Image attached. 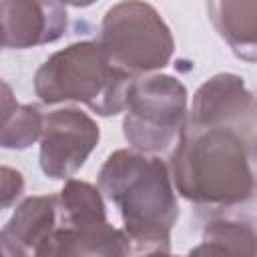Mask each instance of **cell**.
<instances>
[{
  "label": "cell",
  "instance_id": "1",
  "mask_svg": "<svg viewBox=\"0 0 257 257\" xmlns=\"http://www.w3.org/2000/svg\"><path fill=\"white\" fill-rule=\"evenodd\" d=\"M169 169L177 193L203 209L231 211L257 195L249 135L237 128H203L187 120Z\"/></svg>",
  "mask_w": 257,
  "mask_h": 257
},
{
  "label": "cell",
  "instance_id": "2",
  "mask_svg": "<svg viewBox=\"0 0 257 257\" xmlns=\"http://www.w3.org/2000/svg\"><path fill=\"white\" fill-rule=\"evenodd\" d=\"M98 189L118 207L133 255L171 253L179 203L165 161L135 149H118L100 167Z\"/></svg>",
  "mask_w": 257,
  "mask_h": 257
},
{
  "label": "cell",
  "instance_id": "3",
  "mask_svg": "<svg viewBox=\"0 0 257 257\" xmlns=\"http://www.w3.org/2000/svg\"><path fill=\"white\" fill-rule=\"evenodd\" d=\"M133 74L114 66L100 42H74L40 64L34 92L44 104L82 102L100 116L118 114L126 106Z\"/></svg>",
  "mask_w": 257,
  "mask_h": 257
},
{
  "label": "cell",
  "instance_id": "4",
  "mask_svg": "<svg viewBox=\"0 0 257 257\" xmlns=\"http://www.w3.org/2000/svg\"><path fill=\"white\" fill-rule=\"evenodd\" d=\"M187 88L175 76L133 78L122 118V135L131 149L147 155L171 149L187 124Z\"/></svg>",
  "mask_w": 257,
  "mask_h": 257
},
{
  "label": "cell",
  "instance_id": "5",
  "mask_svg": "<svg viewBox=\"0 0 257 257\" xmlns=\"http://www.w3.org/2000/svg\"><path fill=\"white\" fill-rule=\"evenodd\" d=\"M98 42L110 62L128 74H147L167 66L175 50L171 28L145 0H120L108 8Z\"/></svg>",
  "mask_w": 257,
  "mask_h": 257
},
{
  "label": "cell",
  "instance_id": "6",
  "mask_svg": "<svg viewBox=\"0 0 257 257\" xmlns=\"http://www.w3.org/2000/svg\"><path fill=\"white\" fill-rule=\"evenodd\" d=\"M98 124L80 108L64 106L44 114L40 169L50 179H70L98 145Z\"/></svg>",
  "mask_w": 257,
  "mask_h": 257
},
{
  "label": "cell",
  "instance_id": "7",
  "mask_svg": "<svg viewBox=\"0 0 257 257\" xmlns=\"http://www.w3.org/2000/svg\"><path fill=\"white\" fill-rule=\"evenodd\" d=\"M187 120L203 128L225 126L249 133L257 122V98L241 76L221 72L197 88Z\"/></svg>",
  "mask_w": 257,
  "mask_h": 257
},
{
  "label": "cell",
  "instance_id": "8",
  "mask_svg": "<svg viewBox=\"0 0 257 257\" xmlns=\"http://www.w3.org/2000/svg\"><path fill=\"white\" fill-rule=\"evenodd\" d=\"M68 28L62 0H2L4 48H32L56 42Z\"/></svg>",
  "mask_w": 257,
  "mask_h": 257
},
{
  "label": "cell",
  "instance_id": "9",
  "mask_svg": "<svg viewBox=\"0 0 257 257\" xmlns=\"http://www.w3.org/2000/svg\"><path fill=\"white\" fill-rule=\"evenodd\" d=\"M60 225L58 195H34L26 197L4 225L0 233V249L6 257L36 255L42 243Z\"/></svg>",
  "mask_w": 257,
  "mask_h": 257
},
{
  "label": "cell",
  "instance_id": "10",
  "mask_svg": "<svg viewBox=\"0 0 257 257\" xmlns=\"http://www.w3.org/2000/svg\"><path fill=\"white\" fill-rule=\"evenodd\" d=\"M38 257H118L133 255L131 239L124 229L108 221L88 227L60 225L36 251Z\"/></svg>",
  "mask_w": 257,
  "mask_h": 257
},
{
  "label": "cell",
  "instance_id": "11",
  "mask_svg": "<svg viewBox=\"0 0 257 257\" xmlns=\"http://www.w3.org/2000/svg\"><path fill=\"white\" fill-rule=\"evenodd\" d=\"M209 16L237 58L257 62V0H209Z\"/></svg>",
  "mask_w": 257,
  "mask_h": 257
},
{
  "label": "cell",
  "instance_id": "12",
  "mask_svg": "<svg viewBox=\"0 0 257 257\" xmlns=\"http://www.w3.org/2000/svg\"><path fill=\"white\" fill-rule=\"evenodd\" d=\"M195 255H257V225L233 215L213 217L205 223Z\"/></svg>",
  "mask_w": 257,
  "mask_h": 257
},
{
  "label": "cell",
  "instance_id": "13",
  "mask_svg": "<svg viewBox=\"0 0 257 257\" xmlns=\"http://www.w3.org/2000/svg\"><path fill=\"white\" fill-rule=\"evenodd\" d=\"M60 203V225L88 227L106 221V207L102 191L94 185L78 179H68L58 193Z\"/></svg>",
  "mask_w": 257,
  "mask_h": 257
},
{
  "label": "cell",
  "instance_id": "14",
  "mask_svg": "<svg viewBox=\"0 0 257 257\" xmlns=\"http://www.w3.org/2000/svg\"><path fill=\"white\" fill-rule=\"evenodd\" d=\"M2 137L4 149H28L42 137L44 114L34 104H16L10 96L8 84H4V114H2Z\"/></svg>",
  "mask_w": 257,
  "mask_h": 257
},
{
  "label": "cell",
  "instance_id": "15",
  "mask_svg": "<svg viewBox=\"0 0 257 257\" xmlns=\"http://www.w3.org/2000/svg\"><path fill=\"white\" fill-rule=\"evenodd\" d=\"M2 175V207H10V203L14 199L20 197L22 189H24V179L18 171L10 169V167H2L0 171Z\"/></svg>",
  "mask_w": 257,
  "mask_h": 257
},
{
  "label": "cell",
  "instance_id": "16",
  "mask_svg": "<svg viewBox=\"0 0 257 257\" xmlns=\"http://www.w3.org/2000/svg\"><path fill=\"white\" fill-rule=\"evenodd\" d=\"M249 151H251V163L257 177V135H249Z\"/></svg>",
  "mask_w": 257,
  "mask_h": 257
},
{
  "label": "cell",
  "instance_id": "17",
  "mask_svg": "<svg viewBox=\"0 0 257 257\" xmlns=\"http://www.w3.org/2000/svg\"><path fill=\"white\" fill-rule=\"evenodd\" d=\"M64 4H70V6H74V8H84V6H90V4H94L96 0H62Z\"/></svg>",
  "mask_w": 257,
  "mask_h": 257
}]
</instances>
